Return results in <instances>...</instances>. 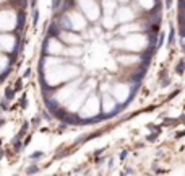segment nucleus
Masks as SVG:
<instances>
[{"label": "nucleus", "mask_w": 185, "mask_h": 176, "mask_svg": "<svg viewBox=\"0 0 185 176\" xmlns=\"http://www.w3.org/2000/svg\"><path fill=\"white\" fill-rule=\"evenodd\" d=\"M80 5V8L83 10V13L89 18L91 21H96L101 17V8L96 0H76Z\"/></svg>", "instance_id": "obj_5"}, {"label": "nucleus", "mask_w": 185, "mask_h": 176, "mask_svg": "<svg viewBox=\"0 0 185 176\" xmlns=\"http://www.w3.org/2000/svg\"><path fill=\"white\" fill-rule=\"evenodd\" d=\"M8 67H10V59L5 57V56H0V74H3Z\"/></svg>", "instance_id": "obj_18"}, {"label": "nucleus", "mask_w": 185, "mask_h": 176, "mask_svg": "<svg viewBox=\"0 0 185 176\" xmlns=\"http://www.w3.org/2000/svg\"><path fill=\"white\" fill-rule=\"evenodd\" d=\"M15 26V13L0 12V29H12Z\"/></svg>", "instance_id": "obj_13"}, {"label": "nucleus", "mask_w": 185, "mask_h": 176, "mask_svg": "<svg viewBox=\"0 0 185 176\" xmlns=\"http://www.w3.org/2000/svg\"><path fill=\"white\" fill-rule=\"evenodd\" d=\"M117 61L123 67H132V65H138L143 61V57L136 56L135 52H130V54H120V56H117Z\"/></svg>", "instance_id": "obj_11"}, {"label": "nucleus", "mask_w": 185, "mask_h": 176, "mask_svg": "<svg viewBox=\"0 0 185 176\" xmlns=\"http://www.w3.org/2000/svg\"><path fill=\"white\" fill-rule=\"evenodd\" d=\"M148 23L146 21H138V23H123L122 26L119 28V34H123V36H127V34H132V33H141V31H146L148 29Z\"/></svg>", "instance_id": "obj_7"}, {"label": "nucleus", "mask_w": 185, "mask_h": 176, "mask_svg": "<svg viewBox=\"0 0 185 176\" xmlns=\"http://www.w3.org/2000/svg\"><path fill=\"white\" fill-rule=\"evenodd\" d=\"M0 51H2V49H0Z\"/></svg>", "instance_id": "obj_21"}, {"label": "nucleus", "mask_w": 185, "mask_h": 176, "mask_svg": "<svg viewBox=\"0 0 185 176\" xmlns=\"http://www.w3.org/2000/svg\"><path fill=\"white\" fill-rule=\"evenodd\" d=\"M0 2H2V0H0Z\"/></svg>", "instance_id": "obj_20"}, {"label": "nucleus", "mask_w": 185, "mask_h": 176, "mask_svg": "<svg viewBox=\"0 0 185 176\" xmlns=\"http://www.w3.org/2000/svg\"><path fill=\"white\" fill-rule=\"evenodd\" d=\"M112 46L128 52H144L151 46V36H148L146 33H132L127 34L123 39L112 41Z\"/></svg>", "instance_id": "obj_1"}, {"label": "nucleus", "mask_w": 185, "mask_h": 176, "mask_svg": "<svg viewBox=\"0 0 185 176\" xmlns=\"http://www.w3.org/2000/svg\"><path fill=\"white\" fill-rule=\"evenodd\" d=\"M15 46H17L15 36H12V34H2L0 36V49L12 52V51H15Z\"/></svg>", "instance_id": "obj_14"}, {"label": "nucleus", "mask_w": 185, "mask_h": 176, "mask_svg": "<svg viewBox=\"0 0 185 176\" xmlns=\"http://www.w3.org/2000/svg\"><path fill=\"white\" fill-rule=\"evenodd\" d=\"M80 69L73 64H60L52 69H47V77L42 78V86H54L60 82H67L78 77Z\"/></svg>", "instance_id": "obj_2"}, {"label": "nucleus", "mask_w": 185, "mask_h": 176, "mask_svg": "<svg viewBox=\"0 0 185 176\" xmlns=\"http://www.w3.org/2000/svg\"><path fill=\"white\" fill-rule=\"evenodd\" d=\"M136 5L141 10H144V12H151L157 5V0H136Z\"/></svg>", "instance_id": "obj_16"}, {"label": "nucleus", "mask_w": 185, "mask_h": 176, "mask_svg": "<svg viewBox=\"0 0 185 176\" xmlns=\"http://www.w3.org/2000/svg\"><path fill=\"white\" fill-rule=\"evenodd\" d=\"M104 15H115L117 10V0H102Z\"/></svg>", "instance_id": "obj_15"}, {"label": "nucleus", "mask_w": 185, "mask_h": 176, "mask_svg": "<svg viewBox=\"0 0 185 176\" xmlns=\"http://www.w3.org/2000/svg\"><path fill=\"white\" fill-rule=\"evenodd\" d=\"M135 17H136V13L133 12L130 7H120V8L115 10V20H117V23H120V25L133 21Z\"/></svg>", "instance_id": "obj_8"}, {"label": "nucleus", "mask_w": 185, "mask_h": 176, "mask_svg": "<svg viewBox=\"0 0 185 176\" xmlns=\"http://www.w3.org/2000/svg\"><path fill=\"white\" fill-rule=\"evenodd\" d=\"M62 54H63V56H68V57H80L83 54V49L80 46L75 44V46H72V47H65Z\"/></svg>", "instance_id": "obj_17"}, {"label": "nucleus", "mask_w": 185, "mask_h": 176, "mask_svg": "<svg viewBox=\"0 0 185 176\" xmlns=\"http://www.w3.org/2000/svg\"><path fill=\"white\" fill-rule=\"evenodd\" d=\"M117 108H119V103H117V99L112 96V93L104 91L102 93V101H101V111H102L104 114L111 116L112 113L117 111Z\"/></svg>", "instance_id": "obj_6"}, {"label": "nucleus", "mask_w": 185, "mask_h": 176, "mask_svg": "<svg viewBox=\"0 0 185 176\" xmlns=\"http://www.w3.org/2000/svg\"><path fill=\"white\" fill-rule=\"evenodd\" d=\"M99 113H101V101L93 93L86 98V101L83 103L81 111H80V118L81 119H94V118H98Z\"/></svg>", "instance_id": "obj_3"}, {"label": "nucleus", "mask_w": 185, "mask_h": 176, "mask_svg": "<svg viewBox=\"0 0 185 176\" xmlns=\"http://www.w3.org/2000/svg\"><path fill=\"white\" fill-rule=\"evenodd\" d=\"M68 18H70V26H72V31H81V29L86 28V20L83 18L81 13L78 12H70L67 13Z\"/></svg>", "instance_id": "obj_10"}, {"label": "nucleus", "mask_w": 185, "mask_h": 176, "mask_svg": "<svg viewBox=\"0 0 185 176\" xmlns=\"http://www.w3.org/2000/svg\"><path fill=\"white\" fill-rule=\"evenodd\" d=\"M117 2H120V3H127V2H130V0H117Z\"/></svg>", "instance_id": "obj_19"}, {"label": "nucleus", "mask_w": 185, "mask_h": 176, "mask_svg": "<svg viewBox=\"0 0 185 176\" xmlns=\"http://www.w3.org/2000/svg\"><path fill=\"white\" fill-rule=\"evenodd\" d=\"M58 39L63 42H68V44L75 46V44H81L83 42V38L78 36V34L72 33V29H62L58 33Z\"/></svg>", "instance_id": "obj_12"}, {"label": "nucleus", "mask_w": 185, "mask_h": 176, "mask_svg": "<svg viewBox=\"0 0 185 176\" xmlns=\"http://www.w3.org/2000/svg\"><path fill=\"white\" fill-rule=\"evenodd\" d=\"M44 49L47 54H50V56H58V54L63 52V49H65V46L62 44V41L58 39V38L52 36L50 39H47L45 41V46H44Z\"/></svg>", "instance_id": "obj_9"}, {"label": "nucleus", "mask_w": 185, "mask_h": 176, "mask_svg": "<svg viewBox=\"0 0 185 176\" xmlns=\"http://www.w3.org/2000/svg\"><path fill=\"white\" fill-rule=\"evenodd\" d=\"M133 90H135L133 85H128V83H117V85H114L111 88V93H112V96L117 99L119 104H125L128 99L132 98Z\"/></svg>", "instance_id": "obj_4"}]
</instances>
